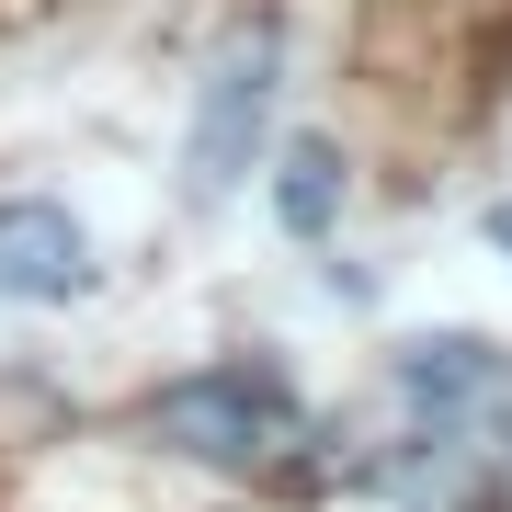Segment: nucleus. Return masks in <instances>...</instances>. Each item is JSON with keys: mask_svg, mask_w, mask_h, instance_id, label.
<instances>
[{"mask_svg": "<svg viewBox=\"0 0 512 512\" xmlns=\"http://www.w3.org/2000/svg\"><path fill=\"white\" fill-rule=\"evenodd\" d=\"M512 410V365L478 330H444V342H410L399 353V421H410V490H444L478 444H490V421Z\"/></svg>", "mask_w": 512, "mask_h": 512, "instance_id": "f257e3e1", "label": "nucleus"}, {"mask_svg": "<svg viewBox=\"0 0 512 512\" xmlns=\"http://www.w3.org/2000/svg\"><path fill=\"white\" fill-rule=\"evenodd\" d=\"M148 433L205 456V467H274L308 433V410H296V387L274 365H205V376H171L148 399Z\"/></svg>", "mask_w": 512, "mask_h": 512, "instance_id": "f03ea898", "label": "nucleus"}, {"mask_svg": "<svg viewBox=\"0 0 512 512\" xmlns=\"http://www.w3.org/2000/svg\"><path fill=\"white\" fill-rule=\"evenodd\" d=\"M274 69H285L274 23L228 35L217 69H205V92H194V194H205V205L239 194V171L262 160V126H274Z\"/></svg>", "mask_w": 512, "mask_h": 512, "instance_id": "7ed1b4c3", "label": "nucleus"}, {"mask_svg": "<svg viewBox=\"0 0 512 512\" xmlns=\"http://www.w3.org/2000/svg\"><path fill=\"white\" fill-rule=\"evenodd\" d=\"M0 296L12 308H69L92 296V228L46 194H12L0 205Z\"/></svg>", "mask_w": 512, "mask_h": 512, "instance_id": "20e7f679", "label": "nucleus"}, {"mask_svg": "<svg viewBox=\"0 0 512 512\" xmlns=\"http://www.w3.org/2000/svg\"><path fill=\"white\" fill-rule=\"evenodd\" d=\"M274 217H285L296 239H330V217H342V148H319V137L285 148V171H274Z\"/></svg>", "mask_w": 512, "mask_h": 512, "instance_id": "39448f33", "label": "nucleus"}, {"mask_svg": "<svg viewBox=\"0 0 512 512\" xmlns=\"http://www.w3.org/2000/svg\"><path fill=\"white\" fill-rule=\"evenodd\" d=\"M490 239H501V251H512V194H501V205H490Z\"/></svg>", "mask_w": 512, "mask_h": 512, "instance_id": "423d86ee", "label": "nucleus"}]
</instances>
